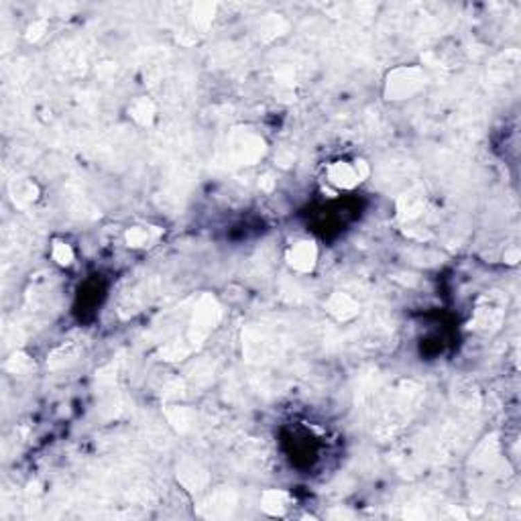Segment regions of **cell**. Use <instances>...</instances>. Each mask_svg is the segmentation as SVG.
Wrapping results in <instances>:
<instances>
[{
  "instance_id": "4",
  "label": "cell",
  "mask_w": 521,
  "mask_h": 521,
  "mask_svg": "<svg viewBox=\"0 0 521 521\" xmlns=\"http://www.w3.org/2000/svg\"><path fill=\"white\" fill-rule=\"evenodd\" d=\"M328 309H330V314L336 316L338 320H350L359 314V304L346 293H334L328 300Z\"/></svg>"
},
{
  "instance_id": "5",
  "label": "cell",
  "mask_w": 521,
  "mask_h": 521,
  "mask_svg": "<svg viewBox=\"0 0 521 521\" xmlns=\"http://www.w3.org/2000/svg\"><path fill=\"white\" fill-rule=\"evenodd\" d=\"M261 507L269 515H283L289 507V495L285 490H265L261 499Z\"/></svg>"
},
{
  "instance_id": "2",
  "label": "cell",
  "mask_w": 521,
  "mask_h": 521,
  "mask_svg": "<svg viewBox=\"0 0 521 521\" xmlns=\"http://www.w3.org/2000/svg\"><path fill=\"white\" fill-rule=\"evenodd\" d=\"M422 86V76L420 69L409 67V69H398L389 78V94L395 98H407Z\"/></svg>"
},
{
  "instance_id": "1",
  "label": "cell",
  "mask_w": 521,
  "mask_h": 521,
  "mask_svg": "<svg viewBox=\"0 0 521 521\" xmlns=\"http://www.w3.org/2000/svg\"><path fill=\"white\" fill-rule=\"evenodd\" d=\"M368 169L363 161H357L355 165L350 163H334L328 167V180L342 189H350L357 184H361L367 178Z\"/></svg>"
},
{
  "instance_id": "3",
  "label": "cell",
  "mask_w": 521,
  "mask_h": 521,
  "mask_svg": "<svg viewBox=\"0 0 521 521\" xmlns=\"http://www.w3.org/2000/svg\"><path fill=\"white\" fill-rule=\"evenodd\" d=\"M316 259H318V248L311 241H300L287 250V263L300 273L311 271L316 265Z\"/></svg>"
},
{
  "instance_id": "6",
  "label": "cell",
  "mask_w": 521,
  "mask_h": 521,
  "mask_svg": "<svg viewBox=\"0 0 521 521\" xmlns=\"http://www.w3.org/2000/svg\"><path fill=\"white\" fill-rule=\"evenodd\" d=\"M130 114H133V119L139 124H149L153 121L155 114L153 102L147 100V98H139V100L130 106Z\"/></svg>"
},
{
  "instance_id": "7",
  "label": "cell",
  "mask_w": 521,
  "mask_h": 521,
  "mask_svg": "<svg viewBox=\"0 0 521 521\" xmlns=\"http://www.w3.org/2000/svg\"><path fill=\"white\" fill-rule=\"evenodd\" d=\"M153 237L155 234H151L149 228H145V226H135V228H130V230L126 232V243H128V246H145L147 243H151Z\"/></svg>"
},
{
  "instance_id": "8",
  "label": "cell",
  "mask_w": 521,
  "mask_h": 521,
  "mask_svg": "<svg viewBox=\"0 0 521 521\" xmlns=\"http://www.w3.org/2000/svg\"><path fill=\"white\" fill-rule=\"evenodd\" d=\"M53 259L62 265V267H67V265H71L74 263V250H71V246L65 245V243H55L53 245Z\"/></svg>"
},
{
  "instance_id": "9",
  "label": "cell",
  "mask_w": 521,
  "mask_h": 521,
  "mask_svg": "<svg viewBox=\"0 0 521 521\" xmlns=\"http://www.w3.org/2000/svg\"><path fill=\"white\" fill-rule=\"evenodd\" d=\"M43 31H45V23H35L31 29H29V35H27L29 41H37L43 35Z\"/></svg>"
}]
</instances>
